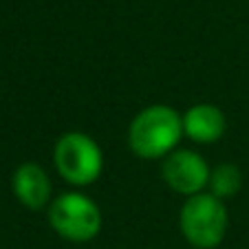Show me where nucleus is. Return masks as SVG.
<instances>
[{"instance_id": "f03ea898", "label": "nucleus", "mask_w": 249, "mask_h": 249, "mask_svg": "<svg viewBox=\"0 0 249 249\" xmlns=\"http://www.w3.org/2000/svg\"><path fill=\"white\" fill-rule=\"evenodd\" d=\"M179 225L185 240L196 249H216L225 240L230 227L225 201L210 192L190 196L179 214Z\"/></svg>"}, {"instance_id": "423d86ee", "label": "nucleus", "mask_w": 249, "mask_h": 249, "mask_svg": "<svg viewBox=\"0 0 249 249\" xmlns=\"http://www.w3.org/2000/svg\"><path fill=\"white\" fill-rule=\"evenodd\" d=\"M11 188H14L16 198L33 212L44 210L53 201V185L49 179V172L33 161H27L16 168L14 177H11Z\"/></svg>"}, {"instance_id": "39448f33", "label": "nucleus", "mask_w": 249, "mask_h": 249, "mask_svg": "<svg viewBox=\"0 0 249 249\" xmlns=\"http://www.w3.org/2000/svg\"><path fill=\"white\" fill-rule=\"evenodd\" d=\"M161 174L170 190H174L177 194H185L190 198L194 194L205 192V188L210 185L212 170L203 159V155L188 150V148H177L163 159Z\"/></svg>"}, {"instance_id": "f257e3e1", "label": "nucleus", "mask_w": 249, "mask_h": 249, "mask_svg": "<svg viewBox=\"0 0 249 249\" xmlns=\"http://www.w3.org/2000/svg\"><path fill=\"white\" fill-rule=\"evenodd\" d=\"M183 137V115H179L172 106L152 104L128 126V146L139 159H165L177 150Z\"/></svg>"}, {"instance_id": "6e6552de", "label": "nucleus", "mask_w": 249, "mask_h": 249, "mask_svg": "<svg viewBox=\"0 0 249 249\" xmlns=\"http://www.w3.org/2000/svg\"><path fill=\"white\" fill-rule=\"evenodd\" d=\"M207 188H210V194H214L221 201L231 198L243 188V172L234 163H221L212 170L210 185Z\"/></svg>"}, {"instance_id": "7ed1b4c3", "label": "nucleus", "mask_w": 249, "mask_h": 249, "mask_svg": "<svg viewBox=\"0 0 249 249\" xmlns=\"http://www.w3.org/2000/svg\"><path fill=\"white\" fill-rule=\"evenodd\" d=\"M53 161L57 174L75 188L95 183L104 172V152L86 132H64L55 141Z\"/></svg>"}, {"instance_id": "0eeeda50", "label": "nucleus", "mask_w": 249, "mask_h": 249, "mask_svg": "<svg viewBox=\"0 0 249 249\" xmlns=\"http://www.w3.org/2000/svg\"><path fill=\"white\" fill-rule=\"evenodd\" d=\"M227 130V117L214 104H194L183 115V135L196 143H216Z\"/></svg>"}, {"instance_id": "20e7f679", "label": "nucleus", "mask_w": 249, "mask_h": 249, "mask_svg": "<svg viewBox=\"0 0 249 249\" xmlns=\"http://www.w3.org/2000/svg\"><path fill=\"white\" fill-rule=\"evenodd\" d=\"M47 218L53 231L71 243H89L102 230L97 203L82 192L57 194L47 207Z\"/></svg>"}]
</instances>
